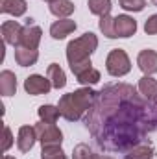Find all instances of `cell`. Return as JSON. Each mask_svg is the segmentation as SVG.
Here are the masks:
<instances>
[{"label":"cell","instance_id":"cell-1","mask_svg":"<svg viewBox=\"0 0 157 159\" xmlns=\"http://www.w3.org/2000/svg\"><path fill=\"white\" fill-rule=\"evenodd\" d=\"M157 124V102L141 100L133 85H107L96 93L87 128L102 148L124 150L139 143Z\"/></svg>","mask_w":157,"mask_h":159},{"label":"cell","instance_id":"cell-2","mask_svg":"<svg viewBox=\"0 0 157 159\" xmlns=\"http://www.w3.org/2000/svg\"><path fill=\"white\" fill-rule=\"evenodd\" d=\"M94 96H96V93L89 87H83V89L74 91V93L63 94L61 100H59V106H57L61 117H65L70 122L81 119V115L91 109V106L94 102Z\"/></svg>","mask_w":157,"mask_h":159},{"label":"cell","instance_id":"cell-3","mask_svg":"<svg viewBox=\"0 0 157 159\" xmlns=\"http://www.w3.org/2000/svg\"><path fill=\"white\" fill-rule=\"evenodd\" d=\"M98 46V37L91 32L83 34L81 37L70 41L67 46V59L70 63V67H76L79 63H85L91 59V54L96 50Z\"/></svg>","mask_w":157,"mask_h":159},{"label":"cell","instance_id":"cell-4","mask_svg":"<svg viewBox=\"0 0 157 159\" xmlns=\"http://www.w3.org/2000/svg\"><path fill=\"white\" fill-rule=\"evenodd\" d=\"M105 69L111 76L120 78V76H126L131 70V61H129L128 54L122 48H115V50L109 52V56L105 59Z\"/></svg>","mask_w":157,"mask_h":159},{"label":"cell","instance_id":"cell-5","mask_svg":"<svg viewBox=\"0 0 157 159\" xmlns=\"http://www.w3.org/2000/svg\"><path fill=\"white\" fill-rule=\"evenodd\" d=\"M37 131V139L41 141L43 146H61L63 141V133L56 124H48V122H39L35 126Z\"/></svg>","mask_w":157,"mask_h":159},{"label":"cell","instance_id":"cell-6","mask_svg":"<svg viewBox=\"0 0 157 159\" xmlns=\"http://www.w3.org/2000/svg\"><path fill=\"white\" fill-rule=\"evenodd\" d=\"M24 89H26L28 94H34V96L46 94L52 89V81L48 78H44V76H41V74H32V76H28L24 80Z\"/></svg>","mask_w":157,"mask_h":159},{"label":"cell","instance_id":"cell-7","mask_svg":"<svg viewBox=\"0 0 157 159\" xmlns=\"http://www.w3.org/2000/svg\"><path fill=\"white\" fill-rule=\"evenodd\" d=\"M137 65L139 69L144 72V76H152L157 72V52L152 48H146L139 54L137 57Z\"/></svg>","mask_w":157,"mask_h":159},{"label":"cell","instance_id":"cell-8","mask_svg":"<svg viewBox=\"0 0 157 159\" xmlns=\"http://www.w3.org/2000/svg\"><path fill=\"white\" fill-rule=\"evenodd\" d=\"M2 37H4V43L7 44H13V46H19L20 44V37H22V26L17 22V20H7L2 24Z\"/></svg>","mask_w":157,"mask_h":159},{"label":"cell","instance_id":"cell-9","mask_svg":"<svg viewBox=\"0 0 157 159\" xmlns=\"http://www.w3.org/2000/svg\"><path fill=\"white\" fill-rule=\"evenodd\" d=\"M41 35H43V32H41L39 26H35V24H32V22L28 20V24H26V26H24V30H22L20 46L37 50V46H39V43H41Z\"/></svg>","mask_w":157,"mask_h":159},{"label":"cell","instance_id":"cell-10","mask_svg":"<svg viewBox=\"0 0 157 159\" xmlns=\"http://www.w3.org/2000/svg\"><path fill=\"white\" fill-rule=\"evenodd\" d=\"M115 32L117 37H131L137 32V22L129 15H118L115 17Z\"/></svg>","mask_w":157,"mask_h":159},{"label":"cell","instance_id":"cell-11","mask_svg":"<svg viewBox=\"0 0 157 159\" xmlns=\"http://www.w3.org/2000/svg\"><path fill=\"white\" fill-rule=\"evenodd\" d=\"M37 141V131L34 126H22L19 129V137H17V146L20 152H30L34 148Z\"/></svg>","mask_w":157,"mask_h":159},{"label":"cell","instance_id":"cell-12","mask_svg":"<svg viewBox=\"0 0 157 159\" xmlns=\"http://www.w3.org/2000/svg\"><path fill=\"white\" fill-rule=\"evenodd\" d=\"M76 30V22L70 20V19H61V20H56L52 26H50V35L54 39H65L67 35H70L72 32Z\"/></svg>","mask_w":157,"mask_h":159},{"label":"cell","instance_id":"cell-13","mask_svg":"<svg viewBox=\"0 0 157 159\" xmlns=\"http://www.w3.org/2000/svg\"><path fill=\"white\" fill-rule=\"evenodd\" d=\"M39 59V52L34 48H24V46H15V61L20 67H30L35 65V61Z\"/></svg>","mask_w":157,"mask_h":159},{"label":"cell","instance_id":"cell-14","mask_svg":"<svg viewBox=\"0 0 157 159\" xmlns=\"http://www.w3.org/2000/svg\"><path fill=\"white\" fill-rule=\"evenodd\" d=\"M139 93L142 94V98L157 102V80H154L152 76H142L139 80Z\"/></svg>","mask_w":157,"mask_h":159},{"label":"cell","instance_id":"cell-15","mask_svg":"<svg viewBox=\"0 0 157 159\" xmlns=\"http://www.w3.org/2000/svg\"><path fill=\"white\" fill-rule=\"evenodd\" d=\"M26 0H0V11L2 13H9L13 17H20L26 13Z\"/></svg>","mask_w":157,"mask_h":159},{"label":"cell","instance_id":"cell-16","mask_svg":"<svg viewBox=\"0 0 157 159\" xmlns=\"http://www.w3.org/2000/svg\"><path fill=\"white\" fill-rule=\"evenodd\" d=\"M46 78L52 81V87H56V89H63V87L67 85V76H65V70H63L57 63L48 65Z\"/></svg>","mask_w":157,"mask_h":159},{"label":"cell","instance_id":"cell-17","mask_svg":"<svg viewBox=\"0 0 157 159\" xmlns=\"http://www.w3.org/2000/svg\"><path fill=\"white\" fill-rule=\"evenodd\" d=\"M17 91V78L11 70H2L0 72V93L4 96H11Z\"/></svg>","mask_w":157,"mask_h":159},{"label":"cell","instance_id":"cell-18","mask_svg":"<svg viewBox=\"0 0 157 159\" xmlns=\"http://www.w3.org/2000/svg\"><path fill=\"white\" fill-rule=\"evenodd\" d=\"M50 11L59 19H67L70 13H74V4L70 0H56L50 4Z\"/></svg>","mask_w":157,"mask_h":159},{"label":"cell","instance_id":"cell-19","mask_svg":"<svg viewBox=\"0 0 157 159\" xmlns=\"http://www.w3.org/2000/svg\"><path fill=\"white\" fill-rule=\"evenodd\" d=\"M152 157H154V148L150 144H135L126 154V159H152Z\"/></svg>","mask_w":157,"mask_h":159},{"label":"cell","instance_id":"cell-20","mask_svg":"<svg viewBox=\"0 0 157 159\" xmlns=\"http://www.w3.org/2000/svg\"><path fill=\"white\" fill-rule=\"evenodd\" d=\"M111 0H89V11L98 17H105L111 13Z\"/></svg>","mask_w":157,"mask_h":159},{"label":"cell","instance_id":"cell-21","mask_svg":"<svg viewBox=\"0 0 157 159\" xmlns=\"http://www.w3.org/2000/svg\"><path fill=\"white\" fill-rule=\"evenodd\" d=\"M39 119L41 122H48V124H56V120L61 117V113H59V107H54V106H41L39 107Z\"/></svg>","mask_w":157,"mask_h":159},{"label":"cell","instance_id":"cell-22","mask_svg":"<svg viewBox=\"0 0 157 159\" xmlns=\"http://www.w3.org/2000/svg\"><path fill=\"white\" fill-rule=\"evenodd\" d=\"M100 30H102V34L105 37L115 39L117 37V32H115V17H111V15L100 17Z\"/></svg>","mask_w":157,"mask_h":159},{"label":"cell","instance_id":"cell-23","mask_svg":"<svg viewBox=\"0 0 157 159\" xmlns=\"http://www.w3.org/2000/svg\"><path fill=\"white\" fill-rule=\"evenodd\" d=\"M76 78H78V81L81 85H94V83L100 81V72H98L94 67H91V69L83 70L81 74H78Z\"/></svg>","mask_w":157,"mask_h":159},{"label":"cell","instance_id":"cell-24","mask_svg":"<svg viewBox=\"0 0 157 159\" xmlns=\"http://www.w3.org/2000/svg\"><path fill=\"white\" fill-rule=\"evenodd\" d=\"M41 159H67L61 146H43Z\"/></svg>","mask_w":157,"mask_h":159},{"label":"cell","instance_id":"cell-25","mask_svg":"<svg viewBox=\"0 0 157 159\" xmlns=\"http://www.w3.org/2000/svg\"><path fill=\"white\" fill-rule=\"evenodd\" d=\"M94 152L91 150V146L89 144H85V143H79L78 146L74 148V152H72V159H94Z\"/></svg>","mask_w":157,"mask_h":159},{"label":"cell","instance_id":"cell-26","mask_svg":"<svg viewBox=\"0 0 157 159\" xmlns=\"http://www.w3.org/2000/svg\"><path fill=\"white\" fill-rule=\"evenodd\" d=\"M118 4L126 11H142L146 6V0H118Z\"/></svg>","mask_w":157,"mask_h":159},{"label":"cell","instance_id":"cell-27","mask_svg":"<svg viewBox=\"0 0 157 159\" xmlns=\"http://www.w3.org/2000/svg\"><path fill=\"white\" fill-rule=\"evenodd\" d=\"M144 32H146L148 35H155L157 34V15H152V17L146 20V24H144Z\"/></svg>","mask_w":157,"mask_h":159},{"label":"cell","instance_id":"cell-28","mask_svg":"<svg viewBox=\"0 0 157 159\" xmlns=\"http://www.w3.org/2000/svg\"><path fill=\"white\" fill-rule=\"evenodd\" d=\"M13 144V137H11V129L7 128V126H4V152H7L9 150V146Z\"/></svg>","mask_w":157,"mask_h":159},{"label":"cell","instance_id":"cell-29","mask_svg":"<svg viewBox=\"0 0 157 159\" xmlns=\"http://www.w3.org/2000/svg\"><path fill=\"white\" fill-rule=\"evenodd\" d=\"M94 159H115L113 156H109V154H96Z\"/></svg>","mask_w":157,"mask_h":159},{"label":"cell","instance_id":"cell-30","mask_svg":"<svg viewBox=\"0 0 157 159\" xmlns=\"http://www.w3.org/2000/svg\"><path fill=\"white\" fill-rule=\"evenodd\" d=\"M4 159H15V157H9V156H6V157H4Z\"/></svg>","mask_w":157,"mask_h":159},{"label":"cell","instance_id":"cell-31","mask_svg":"<svg viewBox=\"0 0 157 159\" xmlns=\"http://www.w3.org/2000/svg\"><path fill=\"white\" fill-rule=\"evenodd\" d=\"M44 2H50V4H52V2H56V0H44Z\"/></svg>","mask_w":157,"mask_h":159},{"label":"cell","instance_id":"cell-32","mask_svg":"<svg viewBox=\"0 0 157 159\" xmlns=\"http://www.w3.org/2000/svg\"><path fill=\"white\" fill-rule=\"evenodd\" d=\"M152 2H154V4H155V6H157V0H152Z\"/></svg>","mask_w":157,"mask_h":159}]
</instances>
